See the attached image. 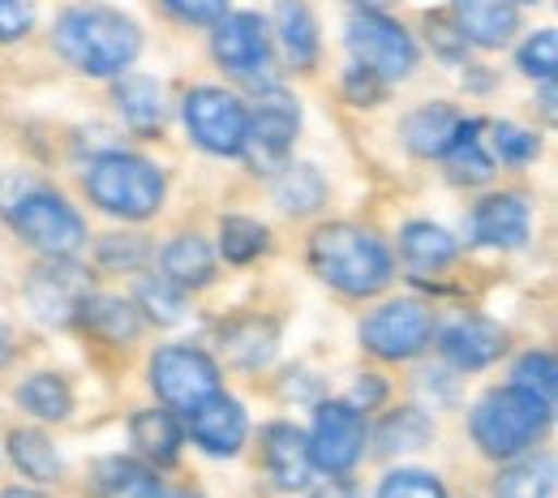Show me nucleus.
<instances>
[{
  "instance_id": "obj_43",
  "label": "nucleus",
  "mask_w": 558,
  "mask_h": 498,
  "mask_svg": "<svg viewBox=\"0 0 558 498\" xmlns=\"http://www.w3.org/2000/svg\"><path fill=\"white\" fill-rule=\"evenodd\" d=\"M185 22H219L228 13V0H163Z\"/></svg>"
},
{
  "instance_id": "obj_42",
  "label": "nucleus",
  "mask_w": 558,
  "mask_h": 498,
  "mask_svg": "<svg viewBox=\"0 0 558 498\" xmlns=\"http://www.w3.org/2000/svg\"><path fill=\"white\" fill-rule=\"evenodd\" d=\"M31 22H35V0H0V44L22 39Z\"/></svg>"
},
{
  "instance_id": "obj_48",
  "label": "nucleus",
  "mask_w": 558,
  "mask_h": 498,
  "mask_svg": "<svg viewBox=\"0 0 558 498\" xmlns=\"http://www.w3.org/2000/svg\"><path fill=\"white\" fill-rule=\"evenodd\" d=\"M352 4H361V9H369V13H378L383 4H391V0H352Z\"/></svg>"
},
{
  "instance_id": "obj_9",
  "label": "nucleus",
  "mask_w": 558,
  "mask_h": 498,
  "mask_svg": "<svg viewBox=\"0 0 558 498\" xmlns=\"http://www.w3.org/2000/svg\"><path fill=\"white\" fill-rule=\"evenodd\" d=\"M434 318L421 301H387L361 323V344L383 361H409L429 349Z\"/></svg>"
},
{
  "instance_id": "obj_34",
  "label": "nucleus",
  "mask_w": 558,
  "mask_h": 498,
  "mask_svg": "<svg viewBox=\"0 0 558 498\" xmlns=\"http://www.w3.org/2000/svg\"><path fill=\"white\" fill-rule=\"evenodd\" d=\"M138 305L146 309V318L172 327L185 318V288H177L168 276H155V280H142L138 284Z\"/></svg>"
},
{
  "instance_id": "obj_36",
  "label": "nucleus",
  "mask_w": 558,
  "mask_h": 498,
  "mask_svg": "<svg viewBox=\"0 0 558 498\" xmlns=\"http://www.w3.org/2000/svg\"><path fill=\"white\" fill-rule=\"evenodd\" d=\"M155 477L138 469V464H130V460H108L104 469H99V486H104V495L108 498H142V490L150 486Z\"/></svg>"
},
{
  "instance_id": "obj_10",
  "label": "nucleus",
  "mask_w": 558,
  "mask_h": 498,
  "mask_svg": "<svg viewBox=\"0 0 558 498\" xmlns=\"http://www.w3.org/2000/svg\"><path fill=\"white\" fill-rule=\"evenodd\" d=\"M245 104L219 86H198L185 95V125L190 138L210 155H241L245 146Z\"/></svg>"
},
{
  "instance_id": "obj_31",
  "label": "nucleus",
  "mask_w": 558,
  "mask_h": 498,
  "mask_svg": "<svg viewBox=\"0 0 558 498\" xmlns=\"http://www.w3.org/2000/svg\"><path fill=\"white\" fill-rule=\"evenodd\" d=\"M17 400H22L26 413H35V417H44V422H65L73 409L70 387H65V378H57V374H35V378H26L22 391H17Z\"/></svg>"
},
{
  "instance_id": "obj_1",
  "label": "nucleus",
  "mask_w": 558,
  "mask_h": 498,
  "mask_svg": "<svg viewBox=\"0 0 558 498\" xmlns=\"http://www.w3.org/2000/svg\"><path fill=\"white\" fill-rule=\"evenodd\" d=\"M52 39H57V52L82 73H90V77H117V73H125L134 65V57H138L142 48L138 26L125 13L108 9V4L70 9L57 22Z\"/></svg>"
},
{
  "instance_id": "obj_32",
  "label": "nucleus",
  "mask_w": 558,
  "mask_h": 498,
  "mask_svg": "<svg viewBox=\"0 0 558 498\" xmlns=\"http://www.w3.org/2000/svg\"><path fill=\"white\" fill-rule=\"evenodd\" d=\"M511 387L515 391H524V396H533L537 404H546L550 413H555V391H558V365L550 353H529L515 361V369H511Z\"/></svg>"
},
{
  "instance_id": "obj_28",
  "label": "nucleus",
  "mask_w": 558,
  "mask_h": 498,
  "mask_svg": "<svg viewBox=\"0 0 558 498\" xmlns=\"http://www.w3.org/2000/svg\"><path fill=\"white\" fill-rule=\"evenodd\" d=\"M323 198H327V185H323L318 168H310V163H292V168H283V172H279L276 203L288 215L318 211V207H323Z\"/></svg>"
},
{
  "instance_id": "obj_35",
  "label": "nucleus",
  "mask_w": 558,
  "mask_h": 498,
  "mask_svg": "<svg viewBox=\"0 0 558 498\" xmlns=\"http://www.w3.org/2000/svg\"><path fill=\"white\" fill-rule=\"evenodd\" d=\"M429 434H434V426L425 422V413L404 409V413H396V417L383 422V429H378V451H417V447L429 442Z\"/></svg>"
},
{
  "instance_id": "obj_7",
  "label": "nucleus",
  "mask_w": 558,
  "mask_h": 498,
  "mask_svg": "<svg viewBox=\"0 0 558 498\" xmlns=\"http://www.w3.org/2000/svg\"><path fill=\"white\" fill-rule=\"evenodd\" d=\"M349 48L361 70H374L383 82L409 77L417 70V44L409 39V31L383 13H356L349 22Z\"/></svg>"
},
{
  "instance_id": "obj_3",
  "label": "nucleus",
  "mask_w": 558,
  "mask_h": 498,
  "mask_svg": "<svg viewBox=\"0 0 558 498\" xmlns=\"http://www.w3.org/2000/svg\"><path fill=\"white\" fill-rule=\"evenodd\" d=\"M86 194L99 211L117 219H150L163 203V172L138 155L112 150L86 168Z\"/></svg>"
},
{
  "instance_id": "obj_18",
  "label": "nucleus",
  "mask_w": 558,
  "mask_h": 498,
  "mask_svg": "<svg viewBox=\"0 0 558 498\" xmlns=\"http://www.w3.org/2000/svg\"><path fill=\"white\" fill-rule=\"evenodd\" d=\"M438 349H442V356L456 369H486V365H494L502 356L507 336H502V327H494L486 318H464V323L442 331Z\"/></svg>"
},
{
  "instance_id": "obj_40",
  "label": "nucleus",
  "mask_w": 558,
  "mask_h": 498,
  "mask_svg": "<svg viewBox=\"0 0 558 498\" xmlns=\"http://www.w3.org/2000/svg\"><path fill=\"white\" fill-rule=\"evenodd\" d=\"M494 150L502 163H529L537 155V134L520 125H494Z\"/></svg>"
},
{
  "instance_id": "obj_15",
  "label": "nucleus",
  "mask_w": 558,
  "mask_h": 498,
  "mask_svg": "<svg viewBox=\"0 0 558 498\" xmlns=\"http://www.w3.org/2000/svg\"><path fill=\"white\" fill-rule=\"evenodd\" d=\"M456 9V31L464 44L477 48H502L520 31V9L511 0H451Z\"/></svg>"
},
{
  "instance_id": "obj_5",
  "label": "nucleus",
  "mask_w": 558,
  "mask_h": 498,
  "mask_svg": "<svg viewBox=\"0 0 558 498\" xmlns=\"http://www.w3.org/2000/svg\"><path fill=\"white\" fill-rule=\"evenodd\" d=\"M9 223L17 228L22 241H31L48 258H73L86 245V223L70 203L52 190H26L22 198L9 203Z\"/></svg>"
},
{
  "instance_id": "obj_49",
  "label": "nucleus",
  "mask_w": 558,
  "mask_h": 498,
  "mask_svg": "<svg viewBox=\"0 0 558 498\" xmlns=\"http://www.w3.org/2000/svg\"><path fill=\"white\" fill-rule=\"evenodd\" d=\"M4 498H44V495H35V490H9Z\"/></svg>"
},
{
  "instance_id": "obj_11",
  "label": "nucleus",
  "mask_w": 558,
  "mask_h": 498,
  "mask_svg": "<svg viewBox=\"0 0 558 498\" xmlns=\"http://www.w3.org/2000/svg\"><path fill=\"white\" fill-rule=\"evenodd\" d=\"M296 130H301L296 104L288 95H279V90H267L263 104L245 117V146H241V155H250L254 168L271 172V168H279L288 159Z\"/></svg>"
},
{
  "instance_id": "obj_45",
  "label": "nucleus",
  "mask_w": 558,
  "mask_h": 498,
  "mask_svg": "<svg viewBox=\"0 0 558 498\" xmlns=\"http://www.w3.org/2000/svg\"><path fill=\"white\" fill-rule=\"evenodd\" d=\"M310 498H356V490H352V482H344V473H340V477L323 482V486H318Z\"/></svg>"
},
{
  "instance_id": "obj_21",
  "label": "nucleus",
  "mask_w": 558,
  "mask_h": 498,
  "mask_svg": "<svg viewBox=\"0 0 558 498\" xmlns=\"http://www.w3.org/2000/svg\"><path fill=\"white\" fill-rule=\"evenodd\" d=\"M477 134H482V121H460L451 146L442 150L447 172H451V181H460V185H486L489 177H494V159L482 150V138H477Z\"/></svg>"
},
{
  "instance_id": "obj_46",
  "label": "nucleus",
  "mask_w": 558,
  "mask_h": 498,
  "mask_svg": "<svg viewBox=\"0 0 558 498\" xmlns=\"http://www.w3.org/2000/svg\"><path fill=\"white\" fill-rule=\"evenodd\" d=\"M142 498H194V495H181V490H168L163 482H150V486L142 490Z\"/></svg>"
},
{
  "instance_id": "obj_14",
  "label": "nucleus",
  "mask_w": 558,
  "mask_h": 498,
  "mask_svg": "<svg viewBox=\"0 0 558 498\" xmlns=\"http://www.w3.org/2000/svg\"><path fill=\"white\" fill-rule=\"evenodd\" d=\"M190 434L194 442L207 451V456H236L245 434H250V422H245V409L228 396H210L203 400L194 413H190Z\"/></svg>"
},
{
  "instance_id": "obj_24",
  "label": "nucleus",
  "mask_w": 558,
  "mask_h": 498,
  "mask_svg": "<svg viewBox=\"0 0 558 498\" xmlns=\"http://www.w3.org/2000/svg\"><path fill=\"white\" fill-rule=\"evenodd\" d=\"M400 254H404L409 271H442L456 258V241H451V232H442L434 223H409L400 232Z\"/></svg>"
},
{
  "instance_id": "obj_16",
  "label": "nucleus",
  "mask_w": 558,
  "mask_h": 498,
  "mask_svg": "<svg viewBox=\"0 0 558 498\" xmlns=\"http://www.w3.org/2000/svg\"><path fill=\"white\" fill-rule=\"evenodd\" d=\"M529 223H533V211H529V198L520 194H494L473 215L477 241L494 250H520L529 241Z\"/></svg>"
},
{
  "instance_id": "obj_50",
  "label": "nucleus",
  "mask_w": 558,
  "mask_h": 498,
  "mask_svg": "<svg viewBox=\"0 0 558 498\" xmlns=\"http://www.w3.org/2000/svg\"><path fill=\"white\" fill-rule=\"evenodd\" d=\"M511 4H537V0H511Z\"/></svg>"
},
{
  "instance_id": "obj_12",
  "label": "nucleus",
  "mask_w": 558,
  "mask_h": 498,
  "mask_svg": "<svg viewBox=\"0 0 558 498\" xmlns=\"http://www.w3.org/2000/svg\"><path fill=\"white\" fill-rule=\"evenodd\" d=\"M361 451H365V422H361V413L352 404H344V400L323 404L318 422H314V434H310L314 469L340 477V473H349L352 464L361 460Z\"/></svg>"
},
{
  "instance_id": "obj_20",
  "label": "nucleus",
  "mask_w": 558,
  "mask_h": 498,
  "mask_svg": "<svg viewBox=\"0 0 558 498\" xmlns=\"http://www.w3.org/2000/svg\"><path fill=\"white\" fill-rule=\"evenodd\" d=\"M276 35L296 70H314V61H318V22H314L305 0H279Z\"/></svg>"
},
{
  "instance_id": "obj_30",
  "label": "nucleus",
  "mask_w": 558,
  "mask_h": 498,
  "mask_svg": "<svg viewBox=\"0 0 558 498\" xmlns=\"http://www.w3.org/2000/svg\"><path fill=\"white\" fill-rule=\"evenodd\" d=\"M134 442H138L150 460L172 464L177 451H181V426H177L172 413H163V409H146V413L134 417Z\"/></svg>"
},
{
  "instance_id": "obj_27",
  "label": "nucleus",
  "mask_w": 558,
  "mask_h": 498,
  "mask_svg": "<svg viewBox=\"0 0 558 498\" xmlns=\"http://www.w3.org/2000/svg\"><path fill=\"white\" fill-rule=\"evenodd\" d=\"M77 318H86V327L90 331H99L104 340H112V344H125V340H134L138 336V309L134 305H125L121 296H90L86 305H82V314Z\"/></svg>"
},
{
  "instance_id": "obj_2",
  "label": "nucleus",
  "mask_w": 558,
  "mask_h": 498,
  "mask_svg": "<svg viewBox=\"0 0 558 498\" xmlns=\"http://www.w3.org/2000/svg\"><path fill=\"white\" fill-rule=\"evenodd\" d=\"M310 267L318 280L340 288L344 296H374L391 284V254L387 245L356 228V223H327L310 236Z\"/></svg>"
},
{
  "instance_id": "obj_8",
  "label": "nucleus",
  "mask_w": 558,
  "mask_h": 498,
  "mask_svg": "<svg viewBox=\"0 0 558 498\" xmlns=\"http://www.w3.org/2000/svg\"><path fill=\"white\" fill-rule=\"evenodd\" d=\"M150 387L168 409L194 413L203 400L219 396V369L198 349H159L150 361Z\"/></svg>"
},
{
  "instance_id": "obj_19",
  "label": "nucleus",
  "mask_w": 558,
  "mask_h": 498,
  "mask_svg": "<svg viewBox=\"0 0 558 498\" xmlns=\"http://www.w3.org/2000/svg\"><path fill=\"white\" fill-rule=\"evenodd\" d=\"M456 130H460V117H456V108H447V104H425L417 112H409L404 117V146L421 155V159H442V150L451 146L456 138Z\"/></svg>"
},
{
  "instance_id": "obj_26",
  "label": "nucleus",
  "mask_w": 558,
  "mask_h": 498,
  "mask_svg": "<svg viewBox=\"0 0 558 498\" xmlns=\"http://www.w3.org/2000/svg\"><path fill=\"white\" fill-rule=\"evenodd\" d=\"M210 271H215V258H210V245L203 236H177L163 250V276L177 288H203Z\"/></svg>"
},
{
  "instance_id": "obj_47",
  "label": "nucleus",
  "mask_w": 558,
  "mask_h": 498,
  "mask_svg": "<svg viewBox=\"0 0 558 498\" xmlns=\"http://www.w3.org/2000/svg\"><path fill=\"white\" fill-rule=\"evenodd\" d=\"M9 353H13V344H9V331H4V323H0V365L9 361Z\"/></svg>"
},
{
  "instance_id": "obj_41",
  "label": "nucleus",
  "mask_w": 558,
  "mask_h": 498,
  "mask_svg": "<svg viewBox=\"0 0 558 498\" xmlns=\"http://www.w3.org/2000/svg\"><path fill=\"white\" fill-rule=\"evenodd\" d=\"M344 90H349V99L356 108H374V104H383V95H387V82L378 77L374 70H361V65H352L349 77H344Z\"/></svg>"
},
{
  "instance_id": "obj_4",
  "label": "nucleus",
  "mask_w": 558,
  "mask_h": 498,
  "mask_svg": "<svg viewBox=\"0 0 558 498\" xmlns=\"http://www.w3.org/2000/svg\"><path fill=\"white\" fill-rule=\"evenodd\" d=\"M546 426H550V409L537 404L533 396L515 391V387L489 391L486 400L473 409V422H469L477 447L489 460H511V456L529 451Z\"/></svg>"
},
{
  "instance_id": "obj_17",
  "label": "nucleus",
  "mask_w": 558,
  "mask_h": 498,
  "mask_svg": "<svg viewBox=\"0 0 558 498\" xmlns=\"http://www.w3.org/2000/svg\"><path fill=\"white\" fill-rule=\"evenodd\" d=\"M263 456H267V473L279 490H305L314 460H310V438L296 426H267L263 434Z\"/></svg>"
},
{
  "instance_id": "obj_33",
  "label": "nucleus",
  "mask_w": 558,
  "mask_h": 498,
  "mask_svg": "<svg viewBox=\"0 0 558 498\" xmlns=\"http://www.w3.org/2000/svg\"><path fill=\"white\" fill-rule=\"evenodd\" d=\"M219 250L228 263H254L267 250V228L245 215H228L219 228Z\"/></svg>"
},
{
  "instance_id": "obj_13",
  "label": "nucleus",
  "mask_w": 558,
  "mask_h": 498,
  "mask_svg": "<svg viewBox=\"0 0 558 498\" xmlns=\"http://www.w3.org/2000/svg\"><path fill=\"white\" fill-rule=\"evenodd\" d=\"M26 296L44 323H73L82 314V305L90 301V271L73 267L70 258H52L48 267H39L31 276Z\"/></svg>"
},
{
  "instance_id": "obj_22",
  "label": "nucleus",
  "mask_w": 558,
  "mask_h": 498,
  "mask_svg": "<svg viewBox=\"0 0 558 498\" xmlns=\"http://www.w3.org/2000/svg\"><path fill=\"white\" fill-rule=\"evenodd\" d=\"M117 108H121V117L134 130H142V134H150V130L163 125V90H159V82H150L142 73H125L117 82Z\"/></svg>"
},
{
  "instance_id": "obj_44",
  "label": "nucleus",
  "mask_w": 558,
  "mask_h": 498,
  "mask_svg": "<svg viewBox=\"0 0 558 498\" xmlns=\"http://www.w3.org/2000/svg\"><path fill=\"white\" fill-rule=\"evenodd\" d=\"M383 396H387V382L378 378V374H365L356 387H352V396L344 404H352L356 413H369V409H378L383 404Z\"/></svg>"
},
{
  "instance_id": "obj_25",
  "label": "nucleus",
  "mask_w": 558,
  "mask_h": 498,
  "mask_svg": "<svg viewBox=\"0 0 558 498\" xmlns=\"http://www.w3.org/2000/svg\"><path fill=\"white\" fill-rule=\"evenodd\" d=\"M498 498H555V456H529L498 473Z\"/></svg>"
},
{
  "instance_id": "obj_39",
  "label": "nucleus",
  "mask_w": 558,
  "mask_h": 498,
  "mask_svg": "<svg viewBox=\"0 0 558 498\" xmlns=\"http://www.w3.org/2000/svg\"><path fill=\"white\" fill-rule=\"evenodd\" d=\"M520 70L529 73V77H542V82H550L558 70V35L555 31H537L524 48H520Z\"/></svg>"
},
{
  "instance_id": "obj_38",
  "label": "nucleus",
  "mask_w": 558,
  "mask_h": 498,
  "mask_svg": "<svg viewBox=\"0 0 558 498\" xmlns=\"http://www.w3.org/2000/svg\"><path fill=\"white\" fill-rule=\"evenodd\" d=\"M378 498H447V490H442V482H438V477H429V473L400 469V473L383 477Z\"/></svg>"
},
{
  "instance_id": "obj_37",
  "label": "nucleus",
  "mask_w": 558,
  "mask_h": 498,
  "mask_svg": "<svg viewBox=\"0 0 558 498\" xmlns=\"http://www.w3.org/2000/svg\"><path fill=\"white\" fill-rule=\"evenodd\" d=\"M146 258H150L146 236H104L99 241V263L108 271H138Z\"/></svg>"
},
{
  "instance_id": "obj_29",
  "label": "nucleus",
  "mask_w": 558,
  "mask_h": 498,
  "mask_svg": "<svg viewBox=\"0 0 558 498\" xmlns=\"http://www.w3.org/2000/svg\"><path fill=\"white\" fill-rule=\"evenodd\" d=\"M9 451H13V464H17L31 482H57L61 456H57V447H52L39 429H13V434H9Z\"/></svg>"
},
{
  "instance_id": "obj_23",
  "label": "nucleus",
  "mask_w": 558,
  "mask_h": 498,
  "mask_svg": "<svg viewBox=\"0 0 558 498\" xmlns=\"http://www.w3.org/2000/svg\"><path fill=\"white\" fill-rule=\"evenodd\" d=\"M223 356L236 361V365H267L276 356V327L263 323V318H236L223 327Z\"/></svg>"
},
{
  "instance_id": "obj_6",
  "label": "nucleus",
  "mask_w": 558,
  "mask_h": 498,
  "mask_svg": "<svg viewBox=\"0 0 558 498\" xmlns=\"http://www.w3.org/2000/svg\"><path fill=\"white\" fill-rule=\"evenodd\" d=\"M210 52L223 70L245 77L250 86L276 90V82H271V31L258 13H223L215 22Z\"/></svg>"
}]
</instances>
